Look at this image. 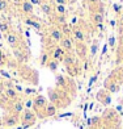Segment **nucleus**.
<instances>
[{
    "mask_svg": "<svg viewBox=\"0 0 123 129\" xmlns=\"http://www.w3.org/2000/svg\"><path fill=\"white\" fill-rule=\"evenodd\" d=\"M46 105H47V100L45 99V96L37 95L33 99V111L37 115V117H46V115H45Z\"/></svg>",
    "mask_w": 123,
    "mask_h": 129,
    "instance_id": "f257e3e1",
    "label": "nucleus"
},
{
    "mask_svg": "<svg viewBox=\"0 0 123 129\" xmlns=\"http://www.w3.org/2000/svg\"><path fill=\"white\" fill-rule=\"evenodd\" d=\"M37 120V115L34 113V111L32 109H25L24 112L21 113V122L24 124L25 126H30L33 125Z\"/></svg>",
    "mask_w": 123,
    "mask_h": 129,
    "instance_id": "f03ea898",
    "label": "nucleus"
},
{
    "mask_svg": "<svg viewBox=\"0 0 123 129\" xmlns=\"http://www.w3.org/2000/svg\"><path fill=\"white\" fill-rule=\"evenodd\" d=\"M19 121H20V116L19 115H15L11 112L9 115H5L3 117V125L4 126H8V128H12L15 125L19 124Z\"/></svg>",
    "mask_w": 123,
    "mask_h": 129,
    "instance_id": "7ed1b4c3",
    "label": "nucleus"
},
{
    "mask_svg": "<svg viewBox=\"0 0 123 129\" xmlns=\"http://www.w3.org/2000/svg\"><path fill=\"white\" fill-rule=\"evenodd\" d=\"M97 100L99 103H102L103 105H109L111 102V96H110V92L107 90H99L97 92Z\"/></svg>",
    "mask_w": 123,
    "mask_h": 129,
    "instance_id": "20e7f679",
    "label": "nucleus"
},
{
    "mask_svg": "<svg viewBox=\"0 0 123 129\" xmlns=\"http://www.w3.org/2000/svg\"><path fill=\"white\" fill-rule=\"evenodd\" d=\"M60 48L67 53V54H71L73 51V44H72V40L69 37H63L62 41H60Z\"/></svg>",
    "mask_w": 123,
    "mask_h": 129,
    "instance_id": "39448f33",
    "label": "nucleus"
},
{
    "mask_svg": "<svg viewBox=\"0 0 123 129\" xmlns=\"http://www.w3.org/2000/svg\"><path fill=\"white\" fill-rule=\"evenodd\" d=\"M25 111V104L24 102H21V100H16L13 102L12 104H11V112L15 113V115H21L22 112Z\"/></svg>",
    "mask_w": 123,
    "mask_h": 129,
    "instance_id": "423d86ee",
    "label": "nucleus"
},
{
    "mask_svg": "<svg viewBox=\"0 0 123 129\" xmlns=\"http://www.w3.org/2000/svg\"><path fill=\"white\" fill-rule=\"evenodd\" d=\"M67 53L64 51L60 46H56V48L54 49V51L50 54V57L52 58V59H55V61H58V62H62L63 61V58H64V55H66Z\"/></svg>",
    "mask_w": 123,
    "mask_h": 129,
    "instance_id": "0eeeda50",
    "label": "nucleus"
},
{
    "mask_svg": "<svg viewBox=\"0 0 123 129\" xmlns=\"http://www.w3.org/2000/svg\"><path fill=\"white\" fill-rule=\"evenodd\" d=\"M105 90H107L110 93H113V92H116L119 90V84L116 83V82L114 79H111L109 78L106 82H105Z\"/></svg>",
    "mask_w": 123,
    "mask_h": 129,
    "instance_id": "6e6552de",
    "label": "nucleus"
},
{
    "mask_svg": "<svg viewBox=\"0 0 123 129\" xmlns=\"http://www.w3.org/2000/svg\"><path fill=\"white\" fill-rule=\"evenodd\" d=\"M4 95L8 98V100L11 102H16V100H19V93H17V91L13 88V87H7V88L4 90Z\"/></svg>",
    "mask_w": 123,
    "mask_h": 129,
    "instance_id": "1a4fd4ad",
    "label": "nucleus"
},
{
    "mask_svg": "<svg viewBox=\"0 0 123 129\" xmlns=\"http://www.w3.org/2000/svg\"><path fill=\"white\" fill-rule=\"evenodd\" d=\"M5 40H7L9 46H12V49L16 48L17 44H19V37H17V34L15 32H8L7 36H5Z\"/></svg>",
    "mask_w": 123,
    "mask_h": 129,
    "instance_id": "9d476101",
    "label": "nucleus"
},
{
    "mask_svg": "<svg viewBox=\"0 0 123 129\" xmlns=\"http://www.w3.org/2000/svg\"><path fill=\"white\" fill-rule=\"evenodd\" d=\"M76 53H77V55L81 57V58H85L86 54H88V48H86V45L85 42H77L76 44Z\"/></svg>",
    "mask_w": 123,
    "mask_h": 129,
    "instance_id": "9b49d317",
    "label": "nucleus"
},
{
    "mask_svg": "<svg viewBox=\"0 0 123 129\" xmlns=\"http://www.w3.org/2000/svg\"><path fill=\"white\" fill-rule=\"evenodd\" d=\"M50 38L52 41H56V42H60L62 38H63V34H62V30L58 28H52L50 30Z\"/></svg>",
    "mask_w": 123,
    "mask_h": 129,
    "instance_id": "f8f14e48",
    "label": "nucleus"
},
{
    "mask_svg": "<svg viewBox=\"0 0 123 129\" xmlns=\"http://www.w3.org/2000/svg\"><path fill=\"white\" fill-rule=\"evenodd\" d=\"M72 34L76 42H84L85 41V33L83 32V29H73Z\"/></svg>",
    "mask_w": 123,
    "mask_h": 129,
    "instance_id": "ddd939ff",
    "label": "nucleus"
},
{
    "mask_svg": "<svg viewBox=\"0 0 123 129\" xmlns=\"http://www.w3.org/2000/svg\"><path fill=\"white\" fill-rule=\"evenodd\" d=\"M13 55L16 58V61L19 62H24L26 59V55L24 54V51H22L19 46H16V48H13Z\"/></svg>",
    "mask_w": 123,
    "mask_h": 129,
    "instance_id": "4468645a",
    "label": "nucleus"
},
{
    "mask_svg": "<svg viewBox=\"0 0 123 129\" xmlns=\"http://www.w3.org/2000/svg\"><path fill=\"white\" fill-rule=\"evenodd\" d=\"M56 111H58V108H56V105H54V104H47L46 105V109H45V115H46V117H51V116H55L56 115Z\"/></svg>",
    "mask_w": 123,
    "mask_h": 129,
    "instance_id": "2eb2a0df",
    "label": "nucleus"
},
{
    "mask_svg": "<svg viewBox=\"0 0 123 129\" xmlns=\"http://www.w3.org/2000/svg\"><path fill=\"white\" fill-rule=\"evenodd\" d=\"M92 21L94 22V24H103V20H105V16L99 12H93L92 16H90Z\"/></svg>",
    "mask_w": 123,
    "mask_h": 129,
    "instance_id": "dca6fc26",
    "label": "nucleus"
},
{
    "mask_svg": "<svg viewBox=\"0 0 123 129\" xmlns=\"http://www.w3.org/2000/svg\"><path fill=\"white\" fill-rule=\"evenodd\" d=\"M39 8H41V11H42L45 15H47V16H50L52 13V5L50 3H41Z\"/></svg>",
    "mask_w": 123,
    "mask_h": 129,
    "instance_id": "f3484780",
    "label": "nucleus"
},
{
    "mask_svg": "<svg viewBox=\"0 0 123 129\" xmlns=\"http://www.w3.org/2000/svg\"><path fill=\"white\" fill-rule=\"evenodd\" d=\"M63 64L64 66H71V64H76V61H75V57L72 55V54H66L64 55V58H63Z\"/></svg>",
    "mask_w": 123,
    "mask_h": 129,
    "instance_id": "a211bd4d",
    "label": "nucleus"
},
{
    "mask_svg": "<svg viewBox=\"0 0 123 129\" xmlns=\"http://www.w3.org/2000/svg\"><path fill=\"white\" fill-rule=\"evenodd\" d=\"M66 69H67V73H68L69 77H76V75L79 74V69H77V66H76V64H71V66H67Z\"/></svg>",
    "mask_w": 123,
    "mask_h": 129,
    "instance_id": "6ab92c4d",
    "label": "nucleus"
},
{
    "mask_svg": "<svg viewBox=\"0 0 123 129\" xmlns=\"http://www.w3.org/2000/svg\"><path fill=\"white\" fill-rule=\"evenodd\" d=\"M25 24H26V25H29V26H33V28H36V29H38V30H39L41 28H42V25H41L38 21L33 20V19H29V17H28V19H25Z\"/></svg>",
    "mask_w": 123,
    "mask_h": 129,
    "instance_id": "aec40b11",
    "label": "nucleus"
},
{
    "mask_svg": "<svg viewBox=\"0 0 123 129\" xmlns=\"http://www.w3.org/2000/svg\"><path fill=\"white\" fill-rule=\"evenodd\" d=\"M22 11H24L26 15H30L33 12V4L30 2H24L22 3Z\"/></svg>",
    "mask_w": 123,
    "mask_h": 129,
    "instance_id": "412c9836",
    "label": "nucleus"
},
{
    "mask_svg": "<svg viewBox=\"0 0 123 129\" xmlns=\"http://www.w3.org/2000/svg\"><path fill=\"white\" fill-rule=\"evenodd\" d=\"M58 66H59V62L55 61V59H52V58H50V61H49V63H47V67L51 70L52 73H55V71H56Z\"/></svg>",
    "mask_w": 123,
    "mask_h": 129,
    "instance_id": "4be33fe9",
    "label": "nucleus"
},
{
    "mask_svg": "<svg viewBox=\"0 0 123 129\" xmlns=\"http://www.w3.org/2000/svg\"><path fill=\"white\" fill-rule=\"evenodd\" d=\"M71 33H72V29L69 28L67 24L62 25V34H63V37H68Z\"/></svg>",
    "mask_w": 123,
    "mask_h": 129,
    "instance_id": "5701e85b",
    "label": "nucleus"
},
{
    "mask_svg": "<svg viewBox=\"0 0 123 129\" xmlns=\"http://www.w3.org/2000/svg\"><path fill=\"white\" fill-rule=\"evenodd\" d=\"M50 58H51V57H50L49 53H43L42 57H41V64H42V66H47Z\"/></svg>",
    "mask_w": 123,
    "mask_h": 129,
    "instance_id": "b1692460",
    "label": "nucleus"
},
{
    "mask_svg": "<svg viewBox=\"0 0 123 129\" xmlns=\"http://www.w3.org/2000/svg\"><path fill=\"white\" fill-rule=\"evenodd\" d=\"M97 49H98V41H94L92 45V48H90V54L94 57L96 55V53H97Z\"/></svg>",
    "mask_w": 123,
    "mask_h": 129,
    "instance_id": "393cba45",
    "label": "nucleus"
},
{
    "mask_svg": "<svg viewBox=\"0 0 123 129\" xmlns=\"http://www.w3.org/2000/svg\"><path fill=\"white\" fill-rule=\"evenodd\" d=\"M55 9H56V12L59 13V15H64L66 13V7H64V5H55Z\"/></svg>",
    "mask_w": 123,
    "mask_h": 129,
    "instance_id": "a878e982",
    "label": "nucleus"
},
{
    "mask_svg": "<svg viewBox=\"0 0 123 129\" xmlns=\"http://www.w3.org/2000/svg\"><path fill=\"white\" fill-rule=\"evenodd\" d=\"M56 21L59 22V24H62V25L67 24V21H66V16H64V15H58V17H56Z\"/></svg>",
    "mask_w": 123,
    "mask_h": 129,
    "instance_id": "bb28decb",
    "label": "nucleus"
},
{
    "mask_svg": "<svg viewBox=\"0 0 123 129\" xmlns=\"http://www.w3.org/2000/svg\"><path fill=\"white\" fill-rule=\"evenodd\" d=\"M8 8V0H0V11H5Z\"/></svg>",
    "mask_w": 123,
    "mask_h": 129,
    "instance_id": "cd10ccee",
    "label": "nucleus"
},
{
    "mask_svg": "<svg viewBox=\"0 0 123 129\" xmlns=\"http://www.w3.org/2000/svg\"><path fill=\"white\" fill-rule=\"evenodd\" d=\"M8 25L5 24V22H0V30H2L3 33H8Z\"/></svg>",
    "mask_w": 123,
    "mask_h": 129,
    "instance_id": "c85d7f7f",
    "label": "nucleus"
},
{
    "mask_svg": "<svg viewBox=\"0 0 123 129\" xmlns=\"http://www.w3.org/2000/svg\"><path fill=\"white\" fill-rule=\"evenodd\" d=\"M114 45H115V38H114V36H110L109 37V46L111 49H114Z\"/></svg>",
    "mask_w": 123,
    "mask_h": 129,
    "instance_id": "c756f323",
    "label": "nucleus"
},
{
    "mask_svg": "<svg viewBox=\"0 0 123 129\" xmlns=\"http://www.w3.org/2000/svg\"><path fill=\"white\" fill-rule=\"evenodd\" d=\"M118 62H123V48H120L119 54H118Z\"/></svg>",
    "mask_w": 123,
    "mask_h": 129,
    "instance_id": "7c9ffc66",
    "label": "nucleus"
},
{
    "mask_svg": "<svg viewBox=\"0 0 123 129\" xmlns=\"http://www.w3.org/2000/svg\"><path fill=\"white\" fill-rule=\"evenodd\" d=\"M4 63H5V58H4V55L2 54V51H0V66H3Z\"/></svg>",
    "mask_w": 123,
    "mask_h": 129,
    "instance_id": "2f4dec72",
    "label": "nucleus"
},
{
    "mask_svg": "<svg viewBox=\"0 0 123 129\" xmlns=\"http://www.w3.org/2000/svg\"><path fill=\"white\" fill-rule=\"evenodd\" d=\"M55 2H56L58 5H64V4L67 3V0H55Z\"/></svg>",
    "mask_w": 123,
    "mask_h": 129,
    "instance_id": "473e14b6",
    "label": "nucleus"
},
{
    "mask_svg": "<svg viewBox=\"0 0 123 129\" xmlns=\"http://www.w3.org/2000/svg\"><path fill=\"white\" fill-rule=\"evenodd\" d=\"M114 11H115V12H119V11H120V5L119 4H114Z\"/></svg>",
    "mask_w": 123,
    "mask_h": 129,
    "instance_id": "72a5a7b5",
    "label": "nucleus"
},
{
    "mask_svg": "<svg viewBox=\"0 0 123 129\" xmlns=\"http://www.w3.org/2000/svg\"><path fill=\"white\" fill-rule=\"evenodd\" d=\"M89 3H92L93 5L94 4H101V0H89Z\"/></svg>",
    "mask_w": 123,
    "mask_h": 129,
    "instance_id": "f704fd0d",
    "label": "nucleus"
},
{
    "mask_svg": "<svg viewBox=\"0 0 123 129\" xmlns=\"http://www.w3.org/2000/svg\"><path fill=\"white\" fill-rule=\"evenodd\" d=\"M97 29H98V30H103L105 25H103V24H97Z\"/></svg>",
    "mask_w": 123,
    "mask_h": 129,
    "instance_id": "c9c22d12",
    "label": "nucleus"
},
{
    "mask_svg": "<svg viewBox=\"0 0 123 129\" xmlns=\"http://www.w3.org/2000/svg\"><path fill=\"white\" fill-rule=\"evenodd\" d=\"M32 4H37V5H41V0H30Z\"/></svg>",
    "mask_w": 123,
    "mask_h": 129,
    "instance_id": "e433bc0d",
    "label": "nucleus"
},
{
    "mask_svg": "<svg viewBox=\"0 0 123 129\" xmlns=\"http://www.w3.org/2000/svg\"><path fill=\"white\" fill-rule=\"evenodd\" d=\"M119 21H120V24L123 25V13L120 15V19H119Z\"/></svg>",
    "mask_w": 123,
    "mask_h": 129,
    "instance_id": "4c0bfd02",
    "label": "nucleus"
},
{
    "mask_svg": "<svg viewBox=\"0 0 123 129\" xmlns=\"http://www.w3.org/2000/svg\"><path fill=\"white\" fill-rule=\"evenodd\" d=\"M119 73H120V74L123 75V64H122V66L119 67Z\"/></svg>",
    "mask_w": 123,
    "mask_h": 129,
    "instance_id": "58836bf2",
    "label": "nucleus"
},
{
    "mask_svg": "<svg viewBox=\"0 0 123 129\" xmlns=\"http://www.w3.org/2000/svg\"><path fill=\"white\" fill-rule=\"evenodd\" d=\"M42 2H43V3H47L49 0H41V3H42Z\"/></svg>",
    "mask_w": 123,
    "mask_h": 129,
    "instance_id": "ea45409f",
    "label": "nucleus"
},
{
    "mask_svg": "<svg viewBox=\"0 0 123 129\" xmlns=\"http://www.w3.org/2000/svg\"><path fill=\"white\" fill-rule=\"evenodd\" d=\"M0 88H2V82H0Z\"/></svg>",
    "mask_w": 123,
    "mask_h": 129,
    "instance_id": "a19ab883",
    "label": "nucleus"
},
{
    "mask_svg": "<svg viewBox=\"0 0 123 129\" xmlns=\"http://www.w3.org/2000/svg\"><path fill=\"white\" fill-rule=\"evenodd\" d=\"M92 129H99V128H92Z\"/></svg>",
    "mask_w": 123,
    "mask_h": 129,
    "instance_id": "79ce46f5",
    "label": "nucleus"
}]
</instances>
